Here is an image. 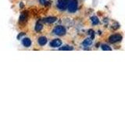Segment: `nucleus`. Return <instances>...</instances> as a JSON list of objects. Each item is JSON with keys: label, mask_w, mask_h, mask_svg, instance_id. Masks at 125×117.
Returning a JSON list of instances; mask_svg holds the SVG:
<instances>
[{"label": "nucleus", "mask_w": 125, "mask_h": 117, "mask_svg": "<svg viewBox=\"0 0 125 117\" xmlns=\"http://www.w3.org/2000/svg\"><path fill=\"white\" fill-rule=\"evenodd\" d=\"M92 45V39L90 38H88L84 40V41L82 42V45L84 48H88V47H90Z\"/></svg>", "instance_id": "6"}, {"label": "nucleus", "mask_w": 125, "mask_h": 117, "mask_svg": "<svg viewBox=\"0 0 125 117\" xmlns=\"http://www.w3.org/2000/svg\"><path fill=\"white\" fill-rule=\"evenodd\" d=\"M66 32V28L63 26H56L53 30V33L58 36H62Z\"/></svg>", "instance_id": "2"}, {"label": "nucleus", "mask_w": 125, "mask_h": 117, "mask_svg": "<svg viewBox=\"0 0 125 117\" xmlns=\"http://www.w3.org/2000/svg\"><path fill=\"white\" fill-rule=\"evenodd\" d=\"M38 1L41 4H42V5H45V4H46V2H47V0H38Z\"/></svg>", "instance_id": "14"}, {"label": "nucleus", "mask_w": 125, "mask_h": 117, "mask_svg": "<svg viewBox=\"0 0 125 117\" xmlns=\"http://www.w3.org/2000/svg\"><path fill=\"white\" fill-rule=\"evenodd\" d=\"M56 20H57V19H56V17H49L45 18L44 20H43V21H44L45 23H52L56 22Z\"/></svg>", "instance_id": "9"}, {"label": "nucleus", "mask_w": 125, "mask_h": 117, "mask_svg": "<svg viewBox=\"0 0 125 117\" xmlns=\"http://www.w3.org/2000/svg\"><path fill=\"white\" fill-rule=\"evenodd\" d=\"M122 36L119 34H112L110 37L109 38V41L112 43V44H115V43L120 42L122 40Z\"/></svg>", "instance_id": "3"}, {"label": "nucleus", "mask_w": 125, "mask_h": 117, "mask_svg": "<svg viewBox=\"0 0 125 117\" xmlns=\"http://www.w3.org/2000/svg\"><path fill=\"white\" fill-rule=\"evenodd\" d=\"M78 7V2L77 0H70L67 6V10L70 13H74L76 12Z\"/></svg>", "instance_id": "1"}, {"label": "nucleus", "mask_w": 125, "mask_h": 117, "mask_svg": "<svg viewBox=\"0 0 125 117\" xmlns=\"http://www.w3.org/2000/svg\"><path fill=\"white\" fill-rule=\"evenodd\" d=\"M22 44L24 47H30L31 45V41L29 38H24L22 40Z\"/></svg>", "instance_id": "7"}, {"label": "nucleus", "mask_w": 125, "mask_h": 117, "mask_svg": "<svg viewBox=\"0 0 125 117\" xmlns=\"http://www.w3.org/2000/svg\"><path fill=\"white\" fill-rule=\"evenodd\" d=\"M102 49H103V51H111L112 49L109 47V45H102Z\"/></svg>", "instance_id": "13"}, {"label": "nucleus", "mask_w": 125, "mask_h": 117, "mask_svg": "<svg viewBox=\"0 0 125 117\" xmlns=\"http://www.w3.org/2000/svg\"><path fill=\"white\" fill-rule=\"evenodd\" d=\"M60 50H62V51H71V50H73V48L71 46H69V45H65V46L60 47Z\"/></svg>", "instance_id": "10"}, {"label": "nucleus", "mask_w": 125, "mask_h": 117, "mask_svg": "<svg viewBox=\"0 0 125 117\" xmlns=\"http://www.w3.org/2000/svg\"><path fill=\"white\" fill-rule=\"evenodd\" d=\"M38 44L39 45H41V46H44L47 44V38L44 36H42L38 38Z\"/></svg>", "instance_id": "8"}, {"label": "nucleus", "mask_w": 125, "mask_h": 117, "mask_svg": "<svg viewBox=\"0 0 125 117\" xmlns=\"http://www.w3.org/2000/svg\"><path fill=\"white\" fill-rule=\"evenodd\" d=\"M91 20H92V23H93L94 25H96V24H98V23H99V18H98L97 17H95V16L91 18Z\"/></svg>", "instance_id": "11"}, {"label": "nucleus", "mask_w": 125, "mask_h": 117, "mask_svg": "<svg viewBox=\"0 0 125 117\" xmlns=\"http://www.w3.org/2000/svg\"><path fill=\"white\" fill-rule=\"evenodd\" d=\"M70 0H59L57 2V8L60 10H65L67 8Z\"/></svg>", "instance_id": "4"}, {"label": "nucleus", "mask_w": 125, "mask_h": 117, "mask_svg": "<svg viewBox=\"0 0 125 117\" xmlns=\"http://www.w3.org/2000/svg\"><path fill=\"white\" fill-rule=\"evenodd\" d=\"M42 29V24L40 22H38L36 23V25H35V30L38 32V31H41Z\"/></svg>", "instance_id": "12"}, {"label": "nucleus", "mask_w": 125, "mask_h": 117, "mask_svg": "<svg viewBox=\"0 0 125 117\" xmlns=\"http://www.w3.org/2000/svg\"><path fill=\"white\" fill-rule=\"evenodd\" d=\"M50 46L52 47V48H58V47L61 46L62 45V41L59 38H56V39H54L52 41L50 42Z\"/></svg>", "instance_id": "5"}]
</instances>
